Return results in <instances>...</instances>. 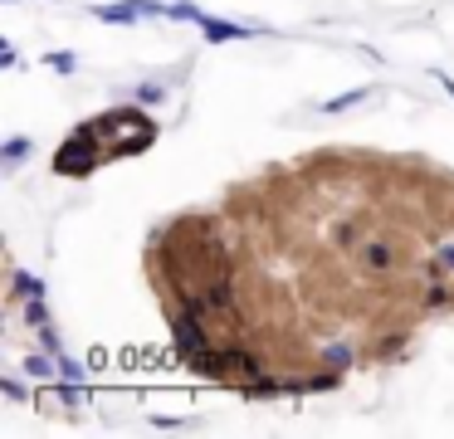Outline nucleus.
<instances>
[{"instance_id":"5","label":"nucleus","mask_w":454,"mask_h":439,"mask_svg":"<svg viewBox=\"0 0 454 439\" xmlns=\"http://www.w3.org/2000/svg\"><path fill=\"white\" fill-rule=\"evenodd\" d=\"M206 44H225V39H245V35H259L254 25H225V20H206Z\"/></svg>"},{"instance_id":"9","label":"nucleus","mask_w":454,"mask_h":439,"mask_svg":"<svg viewBox=\"0 0 454 439\" xmlns=\"http://www.w3.org/2000/svg\"><path fill=\"white\" fill-rule=\"evenodd\" d=\"M25 152H30V142H25V137H15V142L5 146V166H20V161H25Z\"/></svg>"},{"instance_id":"3","label":"nucleus","mask_w":454,"mask_h":439,"mask_svg":"<svg viewBox=\"0 0 454 439\" xmlns=\"http://www.w3.org/2000/svg\"><path fill=\"white\" fill-rule=\"evenodd\" d=\"M415 312H420V317H440V312H454V278H420V298H415Z\"/></svg>"},{"instance_id":"10","label":"nucleus","mask_w":454,"mask_h":439,"mask_svg":"<svg viewBox=\"0 0 454 439\" xmlns=\"http://www.w3.org/2000/svg\"><path fill=\"white\" fill-rule=\"evenodd\" d=\"M161 98H167V88H161V83H142V88H137V103H142V107H147V103H161Z\"/></svg>"},{"instance_id":"4","label":"nucleus","mask_w":454,"mask_h":439,"mask_svg":"<svg viewBox=\"0 0 454 439\" xmlns=\"http://www.w3.org/2000/svg\"><path fill=\"white\" fill-rule=\"evenodd\" d=\"M420 278H454V239L430 244V254L420 259Z\"/></svg>"},{"instance_id":"7","label":"nucleus","mask_w":454,"mask_h":439,"mask_svg":"<svg viewBox=\"0 0 454 439\" xmlns=\"http://www.w3.org/2000/svg\"><path fill=\"white\" fill-rule=\"evenodd\" d=\"M25 322H30L35 332H40V327H50V308H44V293H40V298H30V302H25Z\"/></svg>"},{"instance_id":"11","label":"nucleus","mask_w":454,"mask_h":439,"mask_svg":"<svg viewBox=\"0 0 454 439\" xmlns=\"http://www.w3.org/2000/svg\"><path fill=\"white\" fill-rule=\"evenodd\" d=\"M59 376H64V380H79L83 366H79V361H69V357H59Z\"/></svg>"},{"instance_id":"1","label":"nucleus","mask_w":454,"mask_h":439,"mask_svg":"<svg viewBox=\"0 0 454 439\" xmlns=\"http://www.w3.org/2000/svg\"><path fill=\"white\" fill-rule=\"evenodd\" d=\"M103 161H108V137H103L98 117H89V122L74 127V132L64 137V146L54 152V176H93Z\"/></svg>"},{"instance_id":"6","label":"nucleus","mask_w":454,"mask_h":439,"mask_svg":"<svg viewBox=\"0 0 454 439\" xmlns=\"http://www.w3.org/2000/svg\"><path fill=\"white\" fill-rule=\"evenodd\" d=\"M362 98H372V88H347V93H337V98H327L317 113H342V107H352V103H362Z\"/></svg>"},{"instance_id":"12","label":"nucleus","mask_w":454,"mask_h":439,"mask_svg":"<svg viewBox=\"0 0 454 439\" xmlns=\"http://www.w3.org/2000/svg\"><path fill=\"white\" fill-rule=\"evenodd\" d=\"M0 390H5V396H11V400H25V386H20V380H11V376L0 380Z\"/></svg>"},{"instance_id":"13","label":"nucleus","mask_w":454,"mask_h":439,"mask_svg":"<svg viewBox=\"0 0 454 439\" xmlns=\"http://www.w3.org/2000/svg\"><path fill=\"white\" fill-rule=\"evenodd\" d=\"M434 83H444V93L454 98V78H450V74H440V68H434Z\"/></svg>"},{"instance_id":"2","label":"nucleus","mask_w":454,"mask_h":439,"mask_svg":"<svg viewBox=\"0 0 454 439\" xmlns=\"http://www.w3.org/2000/svg\"><path fill=\"white\" fill-rule=\"evenodd\" d=\"M352 269L362 283H391L411 269V254H405V244L391 239V234H372V239L352 254Z\"/></svg>"},{"instance_id":"8","label":"nucleus","mask_w":454,"mask_h":439,"mask_svg":"<svg viewBox=\"0 0 454 439\" xmlns=\"http://www.w3.org/2000/svg\"><path fill=\"white\" fill-rule=\"evenodd\" d=\"M44 64H50L54 74H74V68H79V54H69V49H54V54H44Z\"/></svg>"}]
</instances>
